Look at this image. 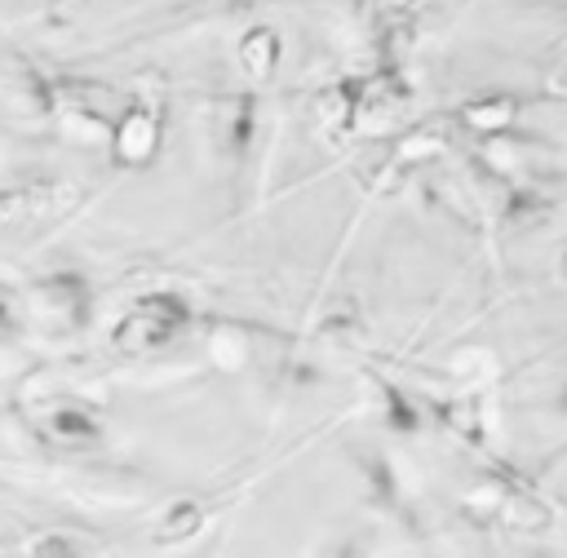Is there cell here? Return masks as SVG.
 <instances>
[{"label":"cell","mask_w":567,"mask_h":558,"mask_svg":"<svg viewBox=\"0 0 567 558\" xmlns=\"http://www.w3.org/2000/svg\"><path fill=\"white\" fill-rule=\"evenodd\" d=\"M199 527V509L195 505H173V514L164 518V536H186Z\"/></svg>","instance_id":"cell-8"},{"label":"cell","mask_w":567,"mask_h":558,"mask_svg":"<svg viewBox=\"0 0 567 558\" xmlns=\"http://www.w3.org/2000/svg\"><path fill=\"white\" fill-rule=\"evenodd\" d=\"M177 323H182L177 297H142V301L128 310V319L120 323L115 341L128 345V350H151V345H159Z\"/></svg>","instance_id":"cell-1"},{"label":"cell","mask_w":567,"mask_h":558,"mask_svg":"<svg viewBox=\"0 0 567 558\" xmlns=\"http://www.w3.org/2000/svg\"><path fill=\"white\" fill-rule=\"evenodd\" d=\"M239 58H244V66H248L252 75L270 71V62H275V35H270V31H252V35L244 40Z\"/></svg>","instance_id":"cell-4"},{"label":"cell","mask_w":567,"mask_h":558,"mask_svg":"<svg viewBox=\"0 0 567 558\" xmlns=\"http://www.w3.org/2000/svg\"><path fill=\"white\" fill-rule=\"evenodd\" d=\"M208 350L217 354V363H244L248 341H244V332H239V328H217V332H213V341H208Z\"/></svg>","instance_id":"cell-5"},{"label":"cell","mask_w":567,"mask_h":558,"mask_svg":"<svg viewBox=\"0 0 567 558\" xmlns=\"http://www.w3.org/2000/svg\"><path fill=\"white\" fill-rule=\"evenodd\" d=\"M31 301H35V310L44 319H53V314L58 319H75L80 306H84V288L75 279H40L35 292H31Z\"/></svg>","instance_id":"cell-2"},{"label":"cell","mask_w":567,"mask_h":558,"mask_svg":"<svg viewBox=\"0 0 567 558\" xmlns=\"http://www.w3.org/2000/svg\"><path fill=\"white\" fill-rule=\"evenodd\" d=\"M53 430H58L62 438H93V421L80 416V412H58V416H53Z\"/></svg>","instance_id":"cell-7"},{"label":"cell","mask_w":567,"mask_h":558,"mask_svg":"<svg viewBox=\"0 0 567 558\" xmlns=\"http://www.w3.org/2000/svg\"><path fill=\"white\" fill-rule=\"evenodd\" d=\"M159 137V124L146 106H133L124 120H120V159H146L151 146Z\"/></svg>","instance_id":"cell-3"},{"label":"cell","mask_w":567,"mask_h":558,"mask_svg":"<svg viewBox=\"0 0 567 558\" xmlns=\"http://www.w3.org/2000/svg\"><path fill=\"white\" fill-rule=\"evenodd\" d=\"M31 558H84V549H80V540L53 531V536H40V540L31 545Z\"/></svg>","instance_id":"cell-6"},{"label":"cell","mask_w":567,"mask_h":558,"mask_svg":"<svg viewBox=\"0 0 567 558\" xmlns=\"http://www.w3.org/2000/svg\"><path fill=\"white\" fill-rule=\"evenodd\" d=\"M563 275H567V266H563Z\"/></svg>","instance_id":"cell-9"}]
</instances>
